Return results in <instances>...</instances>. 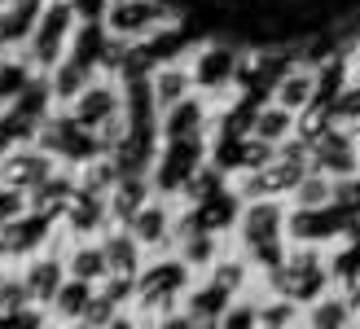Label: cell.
<instances>
[{"label":"cell","mask_w":360,"mask_h":329,"mask_svg":"<svg viewBox=\"0 0 360 329\" xmlns=\"http://www.w3.org/2000/svg\"><path fill=\"white\" fill-rule=\"evenodd\" d=\"M273 101H281L285 110H295V115L308 119L316 101H321V70L312 62H295L281 70V79L273 84Z\"/></svg>","instance_id":"obj_2"},{"label":"cell","mask_w":360,"mask_h":329,"mask_svg":"<svg viewBox=\"0 0 360 329\" xmlns=\"http://www.w3.org/2000/svg\"><path fill=\"white\" fill-rule=\"evenodd\" d=\"M158 22H163V9H158L154 0H115V5H110V31L128 35V40L154 31Z\"/></svg>","instance_id":"obj_5"},{"label":"cell","mask_w":360,"mask_h":329,"mask_svg":"<svg viewBox=\"0 0 360 329\" xmlns=\"http://www.w3.org/2000/svg\"><path fill=\"white\" fill-rule=\"evenodd\" d=\"M259 329H303L299 321H285V325H259Z\"/></svg>","instance_id":"obj_6"},{"label":"cell","mask_w":360,"mask_h":329,"mask_svg":"<svg viewBox=\"0 0 360 329\" xmlns=\"http://www.w3.org/2000/svg\"><path fill=\"white\" fill-rule=\"evenodd\" d=\"M303 141H308V158L316 172L334 180H360V127L326 115V127H312Z\"/></svg>","instance_id":"obj_1"},{"label":"cell","mask_w":360,"mask_h":329,"mask_svg":"<svg viewBox=\"0 0 360 329\" xmlns=\"http://www.w3.org/2000/svg\"><path fill=\"white\" fill-rule=\"evenodd\" d=\"M303 132V115H295V110H285L281 101H268L255 110V119H250V141L259 145H273V150H281V145H290L295 136Z\"/></svg>","instance_id":"obj_3"},{"label":"cell","mask_w":360,"mask_h":329,"mask_svg":"<svg viewBox=\"0 0 360 329\" xmlns=\"http://www.w3.org/2000/svg\"><path fill=\"white\" fill-rule=\"evenodd\" d=\"M193 88H198V79H193V66L189 62H163L150 75V97H154L158 115L172 110V105H180L185 97H193Z\"/></svg>","instance_id":"obj_4"}]
</instances>
